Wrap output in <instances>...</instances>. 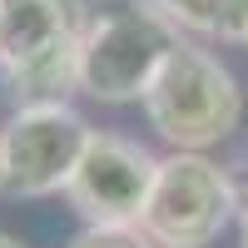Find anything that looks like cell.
Wrapping results in <instances>:
<instances>
[{"instance_id": "1", "label": "cell", "mask_w": 248, "mask_h": 248, "mask_svg": "<svg viewBox=\"0 0 248 248\" xmlns=\"http://www.w3.org/2000/svg\"><path fill=\"white\" fill-rule=\"evenodd\" d=\"M85 0H0V75L20 105H65L79 90Z\"/></svg>"}, {"instance_id": "2", "label": "cell", "mask_w": 248, "mask_h": 248, "mask_svg": "<svg viewBox=\"0 0 248 248\" xmlns=\"http://www.w3.org/2000/svg\"><path fill=\"white\" fill-rule=\"evenodd\" d=\"M179 40V25L149 0H99L79 40V90L99 105H134Z\"/></svg>"}, {"instance_id": "3", "label": "cell", "mask_w": 248, "mask_h": 248, "mask_svg": "<svg viewBox=\"0 0 248 248\" xmlns=\"http://www.w3.org/2000/svg\"><path fill=\"white\" fill-rule=\"evenodd\" d=\"M144 114L164 144H174L184 154H203L209 144L238 129L243 90L218 55H209L194 40H179L144 94Z\"/></svg>"}, {"instance_id": "4", "label": "cell", "mask_w": 248, "mask_h": 248, "mask_svg": "<svg viewBox=\"0 0 248 248\" xmlns=\"http://www.w3.org/2000/svg\"><path fill=\"white\" fill-rule=\"evenodd\" d=\"M233 214H238V203L229 189V169H218L203 154L174 149L169 159H159L139 229L159 248H203L229 229Z\"/></svg>"}, {"instance_id": "5", "label": "cell", "mask_w": 248, "mask_h": 248, "mask_svg": "<svg viewBox=\"0 0 248 248\" xmlns=\"http://www.w3.org/2000/svg\"><path fill=\"white\" fill-rule=\"evenodd\" d=\"M85 114L70 105H20L10 124L0 129V149H5V189L20 199H45L60 194L75 174L79 154L90 144Z\"/></svg>"}, {"instance_id": "6", "label": "cell", "mask_w": 248, "mask_h": 248, "mask_svg": "<svg viewBox=\"0 0 248 248\" xmlns=\"http://www.w3.org/2000/svg\"><path fill=\"white\" fill-rule=\"evenodd\" d=\"M159 174V159L124 134H90L65 194L85 223H139Z\"/></svg>"}, {"instance_id": "7", "label": "cell", "mask_w": 248, "mask_h": 248, "mask_svg": "<svg viewBox=\"0 0 248 248\" xmlns=\"http://www.w3.org/2000/svg\"><path fill=\"white\" fill-rule=\"evenodd\" d=\"M159 15H169L179 30H194V35H214V40H229L233 35V15H238V0H149Z\"/></svg>"}, {"instance_id": "8", "label": "cell", "mask_w": 248, "mask_h": 248, "mask_svg": "<svg viewBox=\"0 0 248 248\" xmlns=\"http://www.w3.org/2000/svg\"><path fill=\"white\" fill-rule=\"evenodd\" d=\"M70 248H159L139 223H90L85 233H75Z\"/></svg>"}, {"instance_id": "9", "label": "cell", "mask_w": 248, "mask_h": 248, "mask_svg": "<svg viewBox=\"0 0 248 248\" xmlns=\"http://www.w3.org/2000/svg\"><path fill=\"white\" fill-rule=\"evenodd\" d=\"M229 189H233V203H238V214H248V154L229 164Z\"/></svg>"}, {"instance_id": "10", "label": "cell", "mask_w": 248, "mask_h": 248, "mask_svg": "<svg viewBox=\"0 0 248 248\" xmlns=\"http://www.w3.org/2000/svg\"><path fill=\"white\" fill-rule=\"evenodd\" d=\"M233 45H248V0H238V15H233Z\"/></svg>"}, {"instance_id": "11", "label": "cell", "mask_w": 248, "mask_h": 248, "mask_svg": "<svg viewBox=\"0 0 248 248\" xmlns=\"http://www.w3.org/2000/svg\"><path fill=\"white\" fill-rule=\"evenodd\" d=\"M0 248H25L20 238H10V233H0Z\"/></svg>"}, {"instance_id": "12", "label": "cell", "mask_w": 248, "mask_h": 248, "mask_svg": "<svg viewBox=\"0 0 248 248\" xmlns=\"http://www.w3.org/2000/svg\"><path fill=\"white\" fill-rule=\"evenodd\" d=\"M0 194H5V149H0Z\"/></svg>"}, {"instance_id": "13", "label": "cell", "mask_w": 248, "mask_h": 248, "mask_svg": "<svg viewBox=\"0 0 248 248\" xmlns=\"http://www.w3.org/2000/svg\"><path fill=\"white\" fill-rule=\"evenodd\" d=\"M238 248H248V214H243V238H238Z\"/></svg>"}]
</instances>
